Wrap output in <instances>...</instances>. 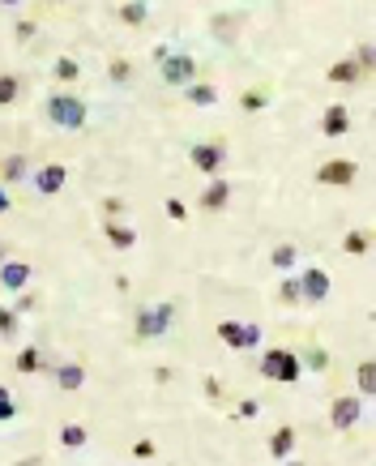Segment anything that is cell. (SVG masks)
<instances>
[{
	"instance_id": "obj_34",
	"label": "cell",
	"mask_w": 376,
	"mask_h": 466,
	"mask_svg": "<svg viewBox=\"0 0 376 466\" xmlns=\"http://www.w3.org/2000/svg\"><path fill=\"white\" fill-rule=\"evenodd\" d=\"M150 453H154V441H137L133 445V458H150Z\"/></svg>"
},
{
	"instance_id": "obj_16",
	"label": "cell",
	"mask_w": 376,
	"mask_h": 466,
	"mask_svg": "<svg viewBox=\"0 0 376 466\" xmlns=\"http://www.w3.org/2000/svg\"><path fill=\"white\" fill-rule=\"evenodd\" d=\"M330 82H334V86H355V82H359V65H355V60H338V65L330 69Z\"/></svg>"
},
{
	"instance_id": "obj_8",
	"label": "cell",
	"mask_w": 376,
	"mask_h": 466,
	"mask_svg": "<svg viewBox=\"0 0 376 466\" xmlns=\"http://www.w3.org/2000/svg\"><path fill=\"white\" fill-rule=\"evenodd\" d=\"M65 180H69V171H65L60 163H47V167H39V176H34V188H39L43 197H56V193L65 188Z\"/></svg>"
},
{
	"instance_id": "obj_25",
	"label": "cell",
	"mask_w": 376,
	"mask_h": 466,
	"mask_svg": "<svg viewBox=\"0 0 376 466\" xmlns=\"http://www.w3.org/2000/svg\"><path fill=\"white\" fill-rule=\"evenodd\" d=\"M304 364H308L312 373H325V368H330V355L316 347V351H308V355H304Z\"/></svg>"
},
{
	"instance_id": "obj_27",
	"label": "cell",
	"mask_w": 376,
	"mask_h": 466,
	"mask_svg": "<svg viewBox=\"0 0 376 466\" xmlns=\"http://www.w3.org/2000/svg\"><path fill=\"white\" fill-rule=\"evenodd\" d=\"M372 389H376V368L359 364V394H372Z\"/></svg>"
},
{
	"instance_id": "obj_31",
	"label": "cell",
	"mask_w": 376,
	"mask_h": 466,
	"mask_svg": "<svg viewBox=\"0 0 376 466\" xmlns=\"http://www.w3.org/2000/svg\"><path fill=\"white\" fill-rule=\"evenodd\" d=\"M129 77H133V69H129V60H112V82H120V86H124Z\"/></svg>"
},
{
	"instance_id": "obj_19",
	"label": "cell",
	"mask_w": 376,
	"mask_h": 466,
	"mask_svg": "<svg viewBox=\"0 0 376 466\" xmlns=\"http://www.w3.org/2000/svg\"><path fill=\"white\" fill-rule=\"evenodd\" d=\"M43 368V355H39V347H26V351H18V373H39Z\"/></svg>"
},
{
	"instance_id": "obj_29",
	"label": "cell",
	"mask_w": 376,
	"mask_h": 466,
	"mask_svg": "<svg viewBox=\"0 0 376 466\" xmlns=\"http://www.w3.org/2000/svg\"><path fill=\"white\" fill-rule=\"evenodd\" d=\"M22 171H26V159H22V154H13V159L5 163V180H18Z\"/></svg>"
},
{
	"instance_id": "obj_35",
	"label": "cell",
	"mask_w": 376,
	"mask_h": 466,
	"mask_svg": "<svg viewBox=\"0 0 376 466\" xmlns=\"http://www.w3.org/2000/svg\"><path fill=\"white\" fill-rule=\"evenodd\" d=\"M257 338H261V330H257V325H244V347H257Z\"/></svg>"
},
{
	"instance_id": "obj_3",
	"label": "cell",
	"mask_w": 376,
	"mask_h": 466,
	"mask_svg": "<svg viewBox=\"0 0 376 466\" xmlns=\"http://www.w3.org/2000/svg\"><path fill=\"white\" fill-rule=\"evenodd\" d=\"M171 317H176L171 304H158V308H150V313H137V338H158V334H167Z\"/></svg>"
},
{
	"instance_id": "obj_33",
	"label": "cell",
	"mask_w": 376,
	"mask_h": 466,
	"mask_svg": "<svg viewBox=\"0 0 376 466\" xmlns=\"http://www.w3.org/2000/svg\"><path fill=\"white\" fill-rule=\"evenodd\" d=\"M18 415V406H13V398H5V402H0V424H9Z\"/></svg>"
},
{
	"instance_id": "obj_13",
	"label": "cell",
	"mask_w": 376,
	"mask_h": 466,
	"mask_svg": "<svg viewBox=\"0 0 376 466\" xmlns=\"http://www.w3.org/2000/svg\"><path fill=\"white\" fill-rule=\"evenodd\" d=\"M82 385H86V368H82V364H60V368H56V389L73 394V389H82Z\"/></svg>"
},
{
	"instance_id": "obj_10",
	"label": "cell",
	"mask_w": 376,
	"mask_h": 466,
	"mask_svg": "<svg viewBox=\"0 0 376 466\" xmlns=\"http://www.w3.org/2000/svg\"><path fill=\"white\" fill-rule=\"evenodd\" d=\"M30 283V266L26 261H5V266H0V287H5V291H22Z\"/></svg>"
},
{
	"instance_id": "obj_36",
	"label": "cell",
	"mask_w": 376,
	"mask_h": 466,
	"mask_svg": "<svg viewBox=\"0 0 376 466\" xmlns=\"http://www.w3.org/2000/svg\"><path fill=\"white\" fill-rule=\"evenodd\" d=\"M261 103H265V94H244V108H248V112H257Z\"/></svg>"
},
{
	"instance_id": "obj_17",
	"label": "cell",
	"mask_w": 376,
	"mask_h": 466,
	"mask_svg": "<svg viewBox=\"0 0 376 466\" xmlns=\"http://www.w3.org/2000/svg\"><path fill=\"white\" fill-rule=\"evenodd\" d=\"M219 338H223L231 351H244V325H240V321H219Z\"/></svg>"
},
{
	"instance_id": "obj_14",
	"label": "cell",
	"mask_w": 376,
	"mask_h": 466,
	"mask_svg": "<svg viewBox=\"0 0 376 466\" xmlns=\"http://www.w3.org/2000/svg\"><path fill=\"white\" fill-rule=\"evenodd\" d=\"M291 449H295V428H291V424H283V428L270 436V453L283 462V458H291Z\"/></svg>"
},
{
	"instance_id": "obj_12",
	"label": "cell",
	"mask_w": 376,
	"mask_h": 466,
	"mask_svg": "<svg viewBox=\"0 0 376 466\" xmlns=\"http://www.w3.org/2000/svg\"><path fill=\"white\" fill-rule=\"evenodd\" d=\"M346 129H351V116H346L342 103H334V108L325 112V120H320V133H325V137H342Z\"/></svg>"
},
{
	"instance_id": "obj_9",
	"label": "cell",
	"mask_w": 376,
	"mask_h": 466,
	"mask_svg": "<svg viewBox=\"0 0 376 466\" xmlns=\"http://www.w3.org/2000/svg\"><path fill=\"white\" fill-rule=\"evenodd\" d=\"M193 167L197 171H205V176H214V171H219L223 167V145H193Z\"/></svg>"
},
{
	"instance_id": "obj_26",
	"label": "cell",
	"mask_w": 376,
	"mask_h": 466,
	"mask_svg": "<svg viewBox=\"0 0 376 466\" xmlns=\"http://www.w3.org/2000/svg\"><path fill=\"white\" fill-rule=\"evenodd\" d=\"M278 295H283V304H299V283H295V278H283V283H278Z\"/></svg>"
},
{
	"instance_id": "obj_15",
	"label": "cell",
	"mask_w": 376,
	"mask_h": 466,
	"mask_svg": "<svg viewBox=\"0 0 376 466\" xmlns=\"http://www.w3.org/2000/svg\"><path fill=\"white\" fill-rule=\"evenodd\" d=\"M103 231H107V240H112L116 248H133V244H137V231H133V227H124V223H116V219H107V223H103Z\"/></svg>"
},
{
	"instance_id": "obj_20",
	"label": "cell",
	"mask_w": 376,
	"mask_h": 466,
	"mask_svg": "<svg viewBox=\"0 0 376 466\" xmlns=\"http://www.w3.org/2000/svg\"><path fill=\"white\" fill-rule=\"evenodd\" d=\"M60 445L82 449V445H86V428H82V424H65V428H60Z\"/></svg>"
},
{
	"instance_id": "obj_18",
	"label": "cell",
	"mask_w": 376,
	"mask_h": 466,
	"mask_svg": "<svg viewBox=\"0 0 376 466\" xmlns=\"http://www.w3.org/2000/svg\"><path fill=\"white\" fill-rule=\"evenodd\" d=\"M188 103H197V108H214V103H219V90L193 82V86H188Z\"/></svg>"
},
{
	"instance_id": "obj_24",
	"label": "cell",
	"mask_w": 376,
	"mask_h": 466,
	"mask_svg": "<svg viewBox=\"0 0 376 466\" xmlns=\"http://www.w3.org/2000/svg\"><path fill=\"white\" fill-rule=\"evenodd\" d=\"M145 13H150L145 5H120V18H124L129 26H141V22H145Z\"/></svg>"
},
{
	"instance_id": "obj_2",
	"label": "cell",
	"mask_w": 376,
	"mask_h": 466,
	"mask_svg": "<svg viewBox=\"0 0 376 466\" xmlns=\"http://www.w3.org/2000/svg\"><path fill=\"white\" fill-rule=\"evenodd\" d=\"M299 373H304V364H299V355H291V351H265V359H261V377H270V381H287V385H295L299 381Z\"/></svg>"
},
{
	"instance_id": "obj_32",
	"label": "cell",
	"mask_w": 376,
	"mask_h": 466,
	"mask_svg": "<svg viewBox=\"0 0 376 466\" xmlns=\"http://www.w3.org/2000/svg\"><path fill=\"white\" fill-rule=\"evenodd\" d=\"M167 214H171L176 223H184V219H188V210H184V201H176V197H171V201H167Z\"/></svg>"
},
{
	"instance_id": "obj_1",
	"label": "cell",
	"mask_w": 376,
	"mask_h": 466,
	"mask_svg": "<svg viewBox=\"0 0 376 466\" xmlns=\"http://www.w3.org/2000/svg\"><path fill=\"white\" fill-rule=\"evenodd\" d=\"M47 120L56 129H82L86 124V103L73 94H51L47 98Z\"/></svg>"
},
{
	"instance_id": "obj_11",
	"label": "cell",
	"mask_w": 376,
	"mask_h": 466,
	"mask_svg": "<svg viewBox=\"0 0 376 466\" xmlns=\"http://www.w3.org/2000/svg\"><path fill=\"white\" fill-rule=\"evenodd\" d=\"M227 201H231V180H209V188L201 193V205L205 210H223Z\"/></svg>"
},
{
	"instance_id": "obj_37",
	"label": "cell",
	"mask_w": 376,
	"mask_h": 466,
	"mask_svg": "<svg viewBox=\"0 0 376 466\" xmlns=\"http://www.w3.org/2000/svg\"><path fill=\"white\" fill-rule=\"evenodd\" d=\"M5 210H9V197H5V193H0V214H5Z\"/></svg>"
},
{
	"instance_id": "obj_21",
	"label": "cell",
	"mask_w": 376,
	"mask_h": 466,
	"mask_svg": "<svg viewBox=\"0 0 376 466\" xmlns=\"http://www.w3.org/2000/svg\"><path fill=\"white\" fill-rule=\"evenodd\" d=\"M342 248H346L351 257H363V252H368V231H346Z\"/></svg>"
},
{
	"instance_id": "obj_22",
	"label": "cell",
	"mask_w": 376,
	"mask_h": 466,
	"mask_svg": "<svg viewBox=\"0 0 376 466\" xmlns=\"http://www.w3.org/2000/svg\"><path fill=\"white\" fill-rule=\"evenodd\" d=\"M77 73H82V69H77L73 56H60V60H56V77H60V82H77Z\"/></svg>"
},
{
	"instance_id": "obj_38",
	"label": "cell",
	"mask_w": 376,
	"mask_h": 466,
	"mask_svg": "<svg viewBox=\"0 0 376 466\" xmlns=\"http://www.w3.org/2000/svg\"><path fill=\"white\" fill-rule=\"evenodd\" d=\"M5 398H9V389H5V385H0V402H5Z\"/></svg>"
},
{
	"instance_id": "obj_6",
	"label": "cell",
	"mask_w": 376,
	"mask_h": 466,
	"mask_svg": "<svg viewBox=\"0 0 376 466\" xmlns=\"http://www.w3.org/2000/svg\"><path fill=\"white\" fill-rule=\"evenodd\" d=\"M359 415H363V402H359V398H334V406H330V424L342 428V432L355 428Z\"/></svg>"
},
{
	"instance_id": "obj_39",
	"label": "cell",
	"mask_w": 376,
	"mask_h": 466,
	"mask_svg": "<svg viewBox=\"0 0 376 466\" xmlns=\"http://www.w3.org/2000/svg\"><path fill=\"white\" fill-rule=\"evenodd\" d=\"M287 466H304V462H287Z\"/></svg>"
},
{
	"instance_id": "obj_7",
	"label": "cell",
	"mask_w": 376,
	"mask_h": 466,
	"mask_svg": "<svg viewBox=\"0 0 376 466\" xmlns=\"http://www.w3.org/2000/svg\"><path fill=\"white\" fill-rule=\"evenodd\" d=\"M355 163L351 159H334V163H325V167H320L316 171V184H334V188H346L351 180H355Z\"/></svg>"
},
{
	"instance_id": "obj_5",
	"label": "cell",
	"mask_w": 376,
	"mask_h": 466,
	"mask_svg": "<svg viewBox=\"0 0 376 466\" xmlns=\"http://www.w3.org/2000/svg\"><path fill=\"white\" fill-rule=\"evenodd\" d=\"M193 77H197V60L193 56H167L163 60V82L167 86H193Z\"/></svg>"
},
{
	"instance_id": "obj_28",
	"label": "cell",
	"mask_w": 376,
	"mask_h": 466,
	"mask_svg": "<svg viewBox=\"0 0 376 466\" xmlns=\"http://www.w3.org/2000/svg\"><path fill=\"white\" fill-rule=\"evenodd\" d=\"M291 261H295V248H291V244H278V248H274V266H283V270H287Z\"/></svg>"
},
{
	"instance_id": "obj_4",
	"label": "cell",
	"mask_w": 376,
	"mask_h": 466,
	"mask_svg": "<svg viewBox=\"0 0 376 466\" xmlns=\"http://www.w3.org/2000/svg\"><path fill=\"white\" fill-rule=\"evenodd\" d=\"M299 283V299H308V304H320L330 295V274L320 270V266H308L304 270V278H295Z\"/></svg>"
},
{
	"instance_id": "obj_30",
	"label": "cell",
	"mask_w": 376,
	"mask_h": 466,
	"mask_svg": "<svg viewBox=\"0 0 376 466\" xmlns=\"http://www.w3.org/2000/svg\"><path fill=\"white\" fill-rule=\"evenodd\" d=\"M0 334H5V338H13V334H18V317H13V313H5V308H0Z\"/></svg>"
},
{
	"instance_id": "obj_23",
	"label": "cell",
	"mask_w": 376,
	"mask_h": 466,
	"mask_svg": "<svg viewBox=\"0 0 376 466\" xmlns=\"http://www.w3.org/2000/svg\"><path fill=\"white\" fill-rule=\"evenodd\" d=\"M18 94H22V82H18V77H9V73H5V77H0V103H13V98H18Z\"/></svg>"
}]
</instances>
